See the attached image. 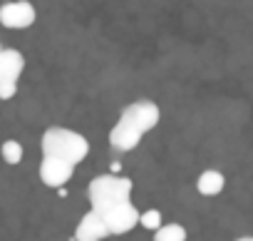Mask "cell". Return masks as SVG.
<instances>
[{
    "instance_id": "7c38bea8",
    "label": "cell",
    "mask_w": 253,
    "mask_h": 241,
    "mask_svg": "<svg viewBox=\"0 0 253 241\" xmlns=\"http://www.w3.org/2000/svg\"><path fill=\"white\" fill-rule=\"evenodd\" d=\"M236 241H253V236H241V239H236Z\"/></svg>"
},
{
    "instance_id": "8fae6325",
    "label": "cell",
    "mask_w": 253,
    "mask_h": 241,
    "mask_svg": "<svg viewBox=\"0 0 253 241\" xmlns=\"http://www.w3.org/2000/svg\"><path fill=\"white\" fill-rule=\"evenodd\" d=\"M139 224H142L144 229H149V231H157V229L162 226V211H159V209H147V211H142V214H139Z\"/></svg>"
},
{
    "instance_id": "30bf717a",
    "label": "cell",
    "mask_w": 253,
    "mask_h": 241,
    "mask_svg": "<svg viewBox=\"0 0 253 241\" xmlns=\"http://www.w3.org/2000/svg\"><path fill=\"white\" fill-rule=\"evenodd\" d=\"M0 154L8 164H20L23 162V145L18 140H5L3 147H0Z\"/></svg>"
},
{
    "instance_id": "9c48e42d",
    "label": "cell",
    "mask_w": 253,
    "mask_h": 241,
    "mask_svg": "<svg viewBox=\"0 0 253 241\" xmlns=\"http://www.w3.org/2000/svg\"><path fill=\"white\" fill-rule=\"evenodd\" d=\"M152 241H186V229L181 224H162Z\"/></svg>"
},
{
    "instance_id": "4fadbf2b",
    "label": "cell",
    "mask_w": 253,
    "mask_h": 241,
    "mask_svg": "<svg viewBox=\"0 0 253 241\" xmlns=\"http://www.w3.org/2000/svg\"><path fill=\"white\" fill-rule=\"evenodd\" d=\"M0 50H3V48H0Z\"/></svg>"
},
{
    "instance_id": "3957f363",
    "label": "cell",
    "mask_w": 253,
    "mask_h": 241,
    "mask_svg": "<svg viewBox=\"0 0 253 241\" xmlns=\"http://www.w3.org/2000/svg\"><path fill=\"white\" fill-rule=\"evenodd\" d=\"M42 154H50V157H60L70 164H80L87 159L89 154V140L75 130H67V127H47L42 132Z\"/></svg>"
},
{
    "instance_id": "52a82bcc",
    "label": "cell",
    "mask_w": 253,
    "mask_h": 241,
    "mask_svg": "<svg viewBox=\"0 0 253 241\" xmlns=\"http://www.w3.org/2000/svg\"><path fill=\"white\" fill-rule=\"evenodd\" d=\"M107 236H112V234H109L107 224L99 219V214H94V211H87L75 229V241H104Z\"/></svg>"
},
{
    "instance_id": "8992f818",
    "label": "cell",
    "mask_w": 253,
    "mask_h": 241,
    "mask_svg": "<svg viewBox=\"0 0 253 241\" xmlns=\"http://www.w3.org/2000/svg\"><path fill=\"white\" fill-rule=\"evenodd\" d=\"M75 174V164L60 159V157H50V154H42V162H40V179L45 187H52V189H62Z\"/></svg>"
},
{
    "instance_id": "ba28073f",
    "label": "cell",
    "mask_w": 253,
    "mask_h": 241,
    "mask_svg": "<svg viewBox=\"0 0 253 241\" xmlns=\"http://www.w3.org/2000/svg\"><path fill=\"white\" fill-rule=\"evenodd\" d=\"M223 187H226V177H223L218 169H206V172H201L199 179H196V189H199V194H204V196H218V194L223 192Z\"/></svg>"
},
{
    "instance_id": "6da1fadb",
    "label": "cell",
    "mask_w": 253,
    "mask_h": 241,
    "mask_svg": "<svg viewBox=\"0 0 253 241\" xmlns=\"http://www.w3.org/2000/svg\"><path fill=\"white\" fill-rule=\"evenodd\" d=\"M132 179L119 174H102L94 177L87 187L92 211L107 224L109 234H129L139 224V211L132 204Z\"/></svg>"
},
{
    "instance_id": "277c9868",
    "label": "cell",
    "mask_w": 253,
    "mask_h": 241,
    "mask_svg": "<svg viewBox=\"0 0 253 241\" xmlns=\"http://www.w3.org/2000/svg\"><path fill=\"white\" fill-rule=\"evenodd\" d=\"M25 70V55L15 48L0 50V99L8 102L18 92V80Z\"/></svg>"
},
{
    "instance_id": "7a4b0ae2",
    "label": "cell",
    "mask_w": 253,
    "mask_h": 241,
    "mask_svg": "<svg viewBox=\"0 0 253 241\" xmlns=\"http://www.w3.org/2000/svg\"><path fill=\"white\" fill-rule=\"evenodd\" d=\"M162 119V109L152 99H137L126 104L109 132V145L117 152H132L147 132H152Z\"/></svg>"
},
{
    "instance_id": "5b68a950",
    "label": "cell",
    "mask_w": 253,
    "mask_h": 241,
    "mask_svg": "<svg viewBox=\"0 0 253 241\" xmlns=\"http://www.w3.org/2000/svg\"><path fill=\"white\" fill-rule=\"evenodd\" d=\"M38 20L35 5L30 0H13V3L0 5V25L10 30H25Z\"/></svg>"
}]
</instances>
